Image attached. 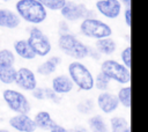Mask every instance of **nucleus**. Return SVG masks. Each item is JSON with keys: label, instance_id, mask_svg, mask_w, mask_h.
Instances as JSON below:
<instances>
[{"label": "nucleus", "instance_id": "21", "mask_svg": "<svg viewBox=\"0 0 148 132\" xmlns=\"http://www.w3.org/2000/svg\"><path fill=\"white\" fill-rule=\"evenodd\" d=\"M15 64V54L8 49L0 50V67H9Z\"/></svg>", "mask_w": 148, "mask_h": 132}, {"label": "nucleus", "instance_id": "9", "mask_svg": "<svg viewBox=\"0 0 148 132\" xmlns=\"http://www.w3.org/2000/svg\"><path fill=\"white\" fill-rule=\"evenodd\" d=\"M18 86V88L27 90V91H32L37 87V78L34 71H31L28 67H21L16 69V75H15V81Z\"/></svg>", "mask_w": 148, "mask_h": 132}, {"label": "nucleus", "instance_id": "2", "mask_svg": "<svg viewBox=\"0 0 148 132\" xmlns=\"http://www.w3.org/2000/svg\"><path fill=\"white\" fill-rule=\"evenodd\" d=\"M58 46L65 54L71 58H74L75 60H81L88 57L89 46L83 44L81 41L77 39L75 35L71 32L59 36Z\"/></svg>", "mask_w": 148, "mask_h": 132}, {"label": "nucleus", "instance_id": "3", "mask_svg": "<svg viewBox=\"0 0 148 132\" xmlns=\"http://www.w3.org/2000/svg\"><path fill=\"white\" fill-rule=\"evenodd\" d=\"M68 76L72 82L81 90L89 91L94 88L92 73L84 64L80 61H72L68 65Z\"/></svg>", "mask_w": 148, "mask_h": 132}, {"label": "nucleus", "instance_id": "35", "mask_svg": "<svg viewBox=\"0 0 148 132\" xmlns=\"http://www.w3.org/2000/svg\"><path fill=\"white\" fill-rule=\"evenodd\" d=\"M119 2L125 7H131V0H119Z\"/></svg>", "mask_w": 148, "mask_h": 132}, {"label": "nucleus", "instance_id": "5", "mask_svg": "<svg viewBox=\"0 0 148 132\" xmlns=\"http://www.w3.org/2000/svg\"><path fill=\"white\" fill-rule=\"evenodd\" d=\"M101 72L104 73L110 80H113L120 85H127L131 81V71L121 63L106 59L101 64Z\"/></svg>", "mask_w": 148, "mask_h": 132}, {"label": "nucleus", "instance_id": "16", "mask_svg": "<svg viewBox=\"0 0 148 132\" xmlns=\"http://www.w3.org/2000/svg\"><path fill=\"white\" fill-rule=\"evenodd\" d=\"M61 59L58 56H53L50 57L49 59H46L45 61H43L38 67H37V73L43 75V76H47L51 75L56 72V69L58 68L59 64H60Z\"/></svg>", "mask_w": 148, "mask_h": 132}, {"label": "nucleus", "instance_id": "12", "mask_svg": "<svg viewBox=\"0 0 148 132\" xmlns=\"http://www.w3.org/2000/svg\"><path fill=\"white\" fill-rule=\"evenodd\" d=\"M97 105L102 112L111 113L118 109L119 102H118L117 95L109 93V91H102L97 96Z\"/></svg>", "mask_w": 148, "mask_h": 132}, {"label": "nucleus", "instance_id": "7", "mask_svg": "<svg viewBox=\"0 0 148 132\" xmlns=\"http://www.w3.org/2000/svg\"><path fill=\"white\" fill-rule=\"evenodd\" d=\"M60 13H61L62 17L69 22L96 17L95 10L88 9L83 3H76L73 1H66L65 6L60 9Z\"/></svg>", "mask_w": 148, "mask_h": 132}, {"label": "nucleus", "instance_id": "27", "mask_svg": "<svg viewBox=\"0 0 148 132\" xmlns=\"http://www.w3.org/2000/svg\"><path fill=\"white\" fill-rule=\"evenodd\" d=\"M44 96L46 100L53 102V103H60L61 97L59 94H57L52 88H44Z\"/></svg>", "mask_w": 148, "mask_h": 132}, {"label": "nucleus", "instance_id": "31", "mask_svg": "<svg viewBox=\"0 0 148 132\" xmlns=\"http://www.w3.org/2000/svg\"><path fill=\"white\" fill-rule=\"evenodd\" d=\"M68 32H69V28H68L67 22L61 21L59 23V34L60 35H64V34H68Z\"/></svg>", "mask_w": 148, "mask_h": 132}, {"label": "nucleus", "instance_id": "37", "mask_svg": "<svg viewBox=\"0 0 148 132\" xmlns=\"http://www.w3.org/2000/svg\"><path fill=\"white\" fill-rule=\"evenodd\" d=\"M124 132H131V129H130V127H127V129H126Z\"/></svg>", "mask_w": 148, "mask_h": 132}, {"label": "nucleus", "instance_id": "34", "mask_svg": "<svg viewBox=\"0 0 148 132\" xmlns=\"http://www.w3.org/2000/svg\"><path fill=\"white\" fill-rule=\"evenodd\" d=\"M68 132H87V130L83 127H75V129L68 130Z\"/></svg>", "mask_w": 148, "mask_h": 132}, {"label": "nucleus", "instance_id": "22", "mask_svg": "<svg viewBox=\"0 0 148 132\" xmlns=\"http://www.w3.org/2000/svg\"><path fill=\"white\" fill-rule=\"evenodd\" d=\"M117 98L119 104H121L125 108H131V87L125 86L120 88L117 94Z\"/></svg>", "mask_w": 148, "mask_h": 132}, {"label": "nucleus", "instance_id": "28", "mask_svg": "<svg viewBox=\"0 0 148 132\" xmlns=\"http://www.w3.org/2000/svg\"><path fill=\"white\" fill-rule=\"evenodd\" d=\"M120 58H121V61H123L121 64L125 67H127L128 69H131V45L123 50V52L120 54Z\"/></svg>", "mask_w": 148, "mask_h": 132}, {"label": "nucleus", "instance_id": "8", "mask_svg": "<svg viewBox=\"0 0 148 132\" xmlns=\"http://www.w3.org/2000/svg\"><path fill=\"white\" fill-rule=\"evenodd\" d=\"M27 41L30 44V46L34 50L36 56L45 57L51 52L52 45H51V42H50L49 37L37 27L30 28L29 37H28Z\"/></svg>", "mask_w": 148, "mask_h": 132}, {"label": "nucleus", "instance_id": "24", "mask_svg": "<svg viewBox=\"0 0 148 132\" xmlns=\"http://www.w3.org/2000/svg\"><path fill=\"white\" fill-rule=\"evenodd\" d=\"M110 79L102 72H99L96 78H94V87H96L98 90L101 91H106L108 88H109V85H110Z\"/></svg>", "mask_w": 148, "mask_h": 132}, {"label": "nucleus", "instance_id": "20", "mask_svg": "<svg viewBox=\"0 0 148 132\" xmlns=\"http://www.w3.org/2000/svg\"><path fill=\"white\" fill-rule=\"evenodd\" d=\"M16 68L14 66L0 67V81L5 85H12L15 81Z\"/></svg>", "mask_w": 148, "mask_h": 132}, {"label": "nucleus", "instance_id": "4", "mask_svg": "<svg viewBox=\"0 0 148 132\" xmlns=\"http://www.w3.org/2000/svg\"><path fill=\"white\" fill-rule=\"evenodd\" d=\"M80 32L88 38H92L97 41V39L111 37L112 29L108 23L95 17V19L82 20V22L80 23Z\"/></svg>", "mask_w": 148, "mask_h": 132}, {"label": "nucleus", "instance_id": "25", "mask_svg": "<svg viewBox=\"0 0 148 132\" xmlns=\"http://www.w3.org/2000/svg\"><path fill=\"white\" fill-rule=\"evenodd\" d=\"M39 3H42V6L47 10H60L67 0H37Z\"/></svg>", "mask_w": 148, "mask_h": 132}, {"label": "nucleus", "instance_id": "18", "mask_svg": "<svg viewBox=\"0 0 148 132\" xmlns=\"http://www.w3.org/2000/svg\"><path fill=\"white\" fill-rule=\"evenodd\" d=\"M95 49L101 54L110 56V54L114 53V51L117 49V44H116V42L111 37H106V38L97 39L96 41V44H95Z\"/></svg>", "mask_w": 148, "mask_h": 132}, {"label": "nucleus", "instance_id": "36", "mask_svg": "<svg viewBox=\"0 0 148 132\" xmlns=\"http://www.w3.org/2000/svg\"><path fill=\"white\" fill-rule=\"evenodd\" d=\"M0 132H10L9 130H6V129H0Z\"/></svg>", "mask_w": 148, "mask_h": 132}, {"label": "nucleus", "instance_id": "29", "mask_svg": "<svg viewBox=\"0 0 148 132\" xmlns=\"http://www.w3.org/2000/svg\"><path fill=\"white\" fill-rule=\"evenodd\" d=\"M32 96L37 100H45V96H44V88H40V87H36L34 90H32Z\"/></svg>", "mask_w": 148, "mask_h": 132}, {"label": "nucleus", "instance_id": "14", "mask_svg": "<svg viewBox=\"0 0 148 132\" xmlns=\"http://www.w3.org/2000/svg\"><path fill=\"white\" fill-rule=\"evenodd\" d=\"M21 24L18 15L10 9H0V27L6 29H15Z\"/></svg>", "mask_w": 148, "mask_h": 132}, {"label": "nucleus", "instance_id": "30", "mask_svg": "<svg viewBox=\"0 0 148 132\" xmlns=\"http://www.w3.org/2000/svg\"><path fill=\"white\" fill-rule=\"evenodd\" d=\"M124 20L127 27H131V7H126L124 12Z\"/></svg>", "mask_w": 148, "mask_h": 132}, {"label": "nucleus", "instance_id": "38", "mask_svg": "<svg viewBox=\"0 0 148 132\" xmlns=\"http://www.w3.org/2000/svg\"><path fill=\"white\" fill-rule=\"evenodd\" d=\"M2 1H5V2H8V1H12V0H2Z\"/></svg>", "mask_w": 148, "mask_h": 132}, {"label": "nucleus", "instance_id": "33", "mask_svg": "<svg viewBox=\"0 0 148 132\" xmlns=\"http://www.w3.org/2000/svg\"><path fill=\"white\" fill-rule=\"evenodd\" d=\"M50 132H68V130L65 129L64 126L59 125V124H56V125L50 130Z\"/></svg>", "mask_w": 148, "mask_h": 132}, {"label": "nucleus", "instance_id": "23", "mask_svg": "<svg viewBox=\"0 0 148 132\" xmlns=\"http://www.w3.org/2000/svg\"><path fill=\"white\" fill-rule=\"evenodd\" d=\"M111 132H124L128 127V123L124 117L116 116L110 119Z\"/></svg>", "mask_w": 148, "mask_h": 132}, {"label": "nucleus", "instance_id": "17", "mask_svg": "<svg viewBox=\"0 0 148 132\" xmlns=\"http://www.w3.org/2000/svg\"><path fill=\"white\" fill-rule=\"evenodd\" d=\"M34 123L36 125V127L42 129V130H47L50 131L57 123L52 119L51 115L47 111H39L35 115L34 118Z\"/></svg>", "mask_w": 148, "mask_h": 132}, {"label": "nucleus", "instance_id": "13", "mask_svg": "<svg viewBox=\"0 0 148 132\" xmlns=\"http://www.w3.org/2000/svg\"><path fill=\"white\" fill-rule=\"evenodd\" d=\"M51 88L59 95H62V94H68L73 90L74 88V83L72 82V80L69 79L68 75L66 74H60V75H57L52 79V82H51Z\"/></svg>", "mask_w": 148, "mask_h": 132}, {"label": "nucleus", "instance_id": "19", "mask_svg": "<svg viewBox=\"0 0 148 132\" xmlns=\"http://www.w3.org/2000/svg\"><path fill=\"white\" fill-rule=\"evenodd\" d=\"M88 125L91 132H108V125L102 116L95 115L89 118Z\"/></svg>", "mask_w": 148, "mask_h": 132}, {"label": "nucleus", "instance_id": "1", "mask_svg": "<svg viewBox=\"0 0 148 132\" xmlns=\"http://www.w3.org/2000/svg\"><path fill=\"white\" fill-rule=\"evenodd\" d=\"M15 9L20 19L31 24H40L47 17V10L37 0H18Z\"/></svg>", "mask_w": 148, "mask_h": 132}, {"label": "nucleus", "instance_id": "32", "mask_svg": "<svg viewBox=\"0 0 148 132\" xmlns=\"http://www.w3.org/2000/svg\"><path fill=\"white\" fill-rule=\"evenodd\" d=\"M88 57H91V58H94V59H96V60H98L99 59V57H101V53L96 50V49H91V47H89V51H88Z\"/></svg>", "mask_w": 148, "mask_h": 132}, {"label": "nucleus", "instance_id": "15", "mask_svg": "<svg viewBox=\"0 0 148 132\" xmlns=\"http://www.w3.org/2000/svg\"><path fill=\"white\" fill-rule=\"evenodd\" d=\"M14 51L18 57H21L22 59H25V60H32L36 58V54L27 39L16 41L14 43Z\"/></svg>", "mask_w": 148, "mask_h": 132}, {"label": "nucleus", "instance_id": "26", "mask_svg": "<svg viewBox=\"0 0 148 132\" xmlns=\"http://www.w3.org/2000/svg\"><path fill=\"white\" fill-rule=\"evenodd\" d=\"M94 110V102L91 100H84L77 104V111L84 115L90 113Z\"/></svg>", "mask_w": 148, "mask_h": 132}, {"label": "nucleus", "instance_id": "6", "mask_svg": "<svg viewBox=\"0 0 148 132\" xmlns=\"http://www.w3.org/2000/svg\"><path fill=\"white\" fill-rule=\"evenodd\" d=\"M2 98L7 107L15 113H29L31 107L27 96L15 89H5L2 91Z\"/></svg>", "mask_w": 148, "mask_h": 132}, {"label": "nucleus", "instance_id": "10", "mask_svg": "<svg viewBox=\"0 0 148 132\" xmlns=\"http://www.w3.org/2000/svg\"><path fill=\"white\" fill-rule=\"evenodd\" d=\"M96 9L104 17L114 20L120 15L123 5L119 0H98L96 1Z\"/></svg>", "mask_w": 148, "mask_h": 132}, {"label": "nucleus", "instance_id": "39", "mask_svg": "<svg viewBox=\"0 0 148 132\" xmlns=\"http://www.w3.org/2000/svg\"><path fill=\"white\" fill-rule=\"evenodd\" d=\"M96 1H98V0H96Z\"/></svg>", "mask_w": 148, "mask_h": 132}, {"label": "nucleus", "instance_id": "11", "mask_svg": "<svg viewBox=\"0 0 148 132\" xmlns=\"http://www.w3.org/2000/svg\"><path fill=\"white\" fill-rule=\"evenodd\" d=\"M9 125L18 132H35L37 129L34 119L29 117L28 113H16L15 116L10 117Z\"/></svg>", "mask_w": 148, "mask_h": 132}]
</instances>
